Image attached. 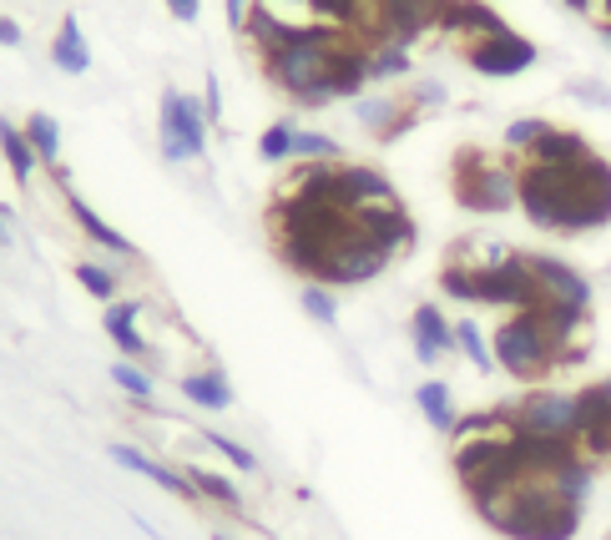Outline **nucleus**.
<instances>
[{"mask_svg": "<svg viewBox=\"0 0 611 540\" xmlns=\"http://www.w3.org/2000/svg\"><path fill=\"white\" fill-rule=\"evenodd\" d=\"M521 188V212L531 228L541 232H601L611 222V162L591 152L576 167H546V162H525L515 172Z\"/></svg>", "mask_w": 611, "mask_h": 540, "instance_id": "f257e3e1", "label": "nucleus"}, {"mask_svg": "<svg viewBox=\"0 0 611 540\" xmlns=\"http://www.w3.org/2000/svg\"><path fill=\"white\" fill-rule=\"evenodd\" d=\"M581 510L556 490V474H525L505 496L475 506V516L505 540H571L581 530Z\"/></svg>", "mask_w": 611, "mask_h": 540, "instance_id": "f03ea898", "label": "nucleus"}, {"mask_svg": "<svg viewBox=\"0 0 611 540\" xmlns=\"http://www.w3.org/2000/svg\"><path fill=\"white\" fill-rule=\"evenodd\" d=\"M344 36H349V31H338V26L308 21L304 31H298L294 46H284V51H274V56H263L258 67H263V77L284 91V97H294V107H324L318 87H324L328 61H334V51H338V41H344Z\"/></svg>", "mask_w": 611, "mask_h": 540, "instance_id": "7ed1b4c3", "label": "nucleus"}, {"mask_svg": "<svg viewBox=\"0 0 611 540\" xmlns=\"http://www.w3.org/2000/svg\"><path fill=\"white\" fill-rule=\"evenodd\" d=\"M515 172H521L515 157H491L485 147H460V152L450 157V192H455V202L465 212L495 218V212L521 208Z\"/></svg>", "mask_w": 611, "mask_h": 540, "instance_id": "20e7f679", "label": "nucleus"}, {"mask_svg": "<svg viewBox=\"0 0 611 540\" xmlns=\"http://www.w3.org/2000/svg\"><path fill=\"white\" fill-rule=\"evenodd\" d=\"M491 349H495V369H505L515 384H541V379H551L556 369H566V349L556 343V333L546 329V319L535 309L511 313V319L495 329Z\"/></svg>", "mask_w": 611, "mask_h": 540, "instance_id": "39448f33", "label": "nucleus"}, {"mask_svg": "<svg viewBox=\"0 0 611 540\" xmlns=\"http://www.w3.org/2000/svg\"><path fill=\"white\" fill-rule=\"evenodd\" d=\"M208 111L203 97H187V91L167 87L162 107H157V132H162V157L167 162H193V157L208 152Z\"/></svg>", "mask_w": 611, "mask_h": 540, "instance_id": "423d86ee", "label": "nucleus"}, {"mask_svg": "<svg viewBox=\"0 0 611 540\" xmlns=\"http://www.w3.org/2000/svg\"><path fill=\"white\" fill-rule=\"evenodd\" d=\"M505 409V424L521 434H546V440H576V394H561V389H531V394L511 399Z\"/></svg>", "mask_w": 611, "mask_h": 540, "instance_id": "0eeeda50", "label": "nucleus"}, {"mask_svg": "<svg viewBox=\"0 0 611 540\" xmlns=\"http://www.w3.org/2000/svg\"><path fill=\"white\" fill-rule=\"evenodd\" d=\"M390 263H394V258L380 253V248H374L369 238L354 228L349 238H344V243L328 253V263L318 268L314 283H324V288H359V283H374V278H380Z\"/></svg>", "mask_w": 611, "mask_h": 540, "instance_id": "6e6552de", "label": "nucleus"}, {"mask_svg": "<svg viewBox=\"0 0 611 540\" xmlns=\"http://www.w3.org/2000/svg\"><path fill=\"white\" fill-rule=\"evenodd\" d=\"M535 56H541V51H535V41H525V36H515V31L485 36V41H470V46H465L470 71H481V77H495V81L531 71V67H535Z\"/></svg>", "mask_w": 611, "mask_h": 540, "instance_id": "1a4fd4ad", "label": "nucleus"}, {"mask_svg": "<svg viewBox=\"0 0 611 540\" xmlns=\"http://www.w3.org/2000/svg\"><path fill=\"white\" fill-rule=\"evenodd\" d=\"M354 228H359L364 238L390 258L410 253V248L420 243V228H415V218L404 212V202H374V208H359L354 212Z\"/></svg>", "mask_w": 611, "mask_h": 540, "instance_id": "9d476101", "label": "nucleus"}, {"mask_svg": "<svg viewBox=\"0 0 611 540\" xmlns=\"http://www.w3.org/2000/svg\"><path fill=\"white\" fill-rule=\"evenodd\" d=\"M334 188H338V208H344V212L374 208V202H400L394 182L374 162H338Z\"/></svg>", "mask_w": 611, "mask_h": 540, "instance_id": "9b49d317", "label": "nucleus"}, {"mask_svg": "<svg viewBox=\"0 0 611 540\" xmlns=\"http://www.w3.org/2000/svg\"><path fill=\"white\" fill-rule=\"evenodd\" d=\"M525 263H531L535 283H541L546 298L571 303V309H591V278L581 273V268H571L566 258H556V253H525Z\"/></svg>", "mask_w": 611, "mask_h": 540, "instance_id": "f8f14e48", "label": "nucleus"}, {"mask_svg": "<svg viewBox=\"0 0 611 540\" xmlns=\"http://www.w3.org/2000/svg\"><path fill=\"white\" fill-rule=\"evenodd\" d=\"M440 31L465 36V41H485V36H501L511 26L501 21L491 0H445V16H440Z\"/></svg>", "mask_w": 611, "mask_h": 540, "instance_id": "ddd939ff", "label": "nucleus"}, {"mask_svg": "<svg viewBox=\"0 0 611 540\" xmlns=\"http://www.w3.org/2000/svg\"><path fill=\"white\" fill-rule=\"evenodd\" d=\"M410 339H415L420 364H440L445 353H455V323H450L435 303H420L415 319H410Z\"/></svg>", "mask_w": 611, "mask_h": 540, "instance_id": "4468645a", "label": "nucleus"}, {"mask_svg": "<svg viewBox=\"0 0 611 540\" xmlns=\"http://www.w3.org/2000/svg\"><path fill=\"white\" fill-rule=\"evenodd\" d=\"M107 454L121 464V470H131V474H147L152 486L173 490L177 500H193V506H197V500H203V496H197V486H193V480H187L183 470H167V464H157L152 454H142V450H137V444H111Z\"/></svg>", "mask_w": 611, "mask_h": 540, "instance_id": "2eb2a0df", "label": "nucleus"}, {"mask_svg": "<svg viewBox=\"0 0 611 540\" xmlns=\"http://www.w3.org/2000/svg\"><path fill=\"white\" fill-rule=\"evenodd\" d=\"M66 212H71V218H77V228L87 232V238H91V243H97V248H107L111 258H121V263H137V258H142V253H137V248L127 243V238H121L117 228H111L107 218H101V212H91L87 202L77 198V192H66Z\"/></svg>", "mask_w": 611, "mask_h": 540, "instance_id": "dca6fc26", "label": "nucleus"}, {"mask_svg": "<svg viewBox=\"0 0 611 540\" xmlns=\"http://www.w3.org/2000/svg\"><path fill=\"white\" fill-rule=\"evenodd\" d=\"M51 67L66 71V77H87V71H91V46H87V36H81L77 16H61V26H56V36H51Z\"/></svg>", "mask_w": 611, "mask_h": 540, "instance_id": "f3484780", "label": "nucleus"}, {"mask_svg": "<svg viewBox=\"0 0 611 540\" xmlns=\"http://www.w3.org/2000/svg\"><path fill=\"white\" fill-rule=\"evenodd\" d=\"M591 157V142L581 132H566V127H551L541 142L525 152V162H546V167H576Z\"/></svg>", "mask_w": 611, "mask_h": 540, "instance_id": "a211bd4d", "label": "nucleus"}, {"mask_svg": "<svg viewBox=\"0 0 611 540\" xmlns=\"http://www.w3.org/2000/svg\"><path fill=\"white\" fill-rule=\"evenodd\" d=\"M137 303H111L107 309V319H101V329H107V339L117 343L121 353H127V359H147V353H152V343L142 339V329H137Z\"/></svg>", "mask_w": 611, "mask_h": 540, "instance_id": "6ab92c4d", "label": "nucleus"}, {"mask_svg": "<svg viewBox=\"0 0 611 540\" xmlns=\"http://www.w3.org/2000/svg\"><path fill=\"white\" fill-rule=\"evenodd\" d=\"M183 399L187 404H197V409H228L233 404V384H228V374L223 369H197V374H183Z\"/></svg>", "mask_w": 611, "mask_h": 540, "instance_id": "aec40b11", "label": "nucleus"}, {"mask_svg": "<svg viewBox=\"0 0 611 540\" xmlns=\"http://www.w3.org/2000/svg\"><path fill=\"white\" fill-rule=\"evenodd\" d=\"M415 404H420V414H425V424L430 430H440V434H455V394H450V384L445 379H425V384L415 389Z\"/></svg>", "mask_w": 611, "mask_h": 540, "instance_id": "412c9836", "label": "nucleus"}, {"mask_svg": "<svg viewBox=\"0 0 611 540\" xmlns=\"http://www.w3.org/2000/svg\"><path fill=\"white\" fill-rule=\"evenodd\" d=\"M0 152H6V162H11V177L21 182V188H31L36 167H41V157H36V147L26 142V132L11 122V117H0Z\"/></svg>", "mask_w": 611, "mask_h": 540, "instance_id": "4be33fe9", "label": "nucleus"}, {"mask_svg": "<svg viewBox=\"0 0 611 540\" xmlns=\"http://www.w3.org/2000/svg\"><path fill=\"white\" fill-rule=\"evenodd\" d=\"M400 111H404V97H359L354 101V122H359L374 142H384V132L400 122Z\"/></svg>", "mask_w": 611, "mask_h": 540, "instance_id": "5701e85b", "label": "nucleus"}, {"mask_svg": "<svg viewBox=\"0 0 611 540\" xmlns=\"http://www.w3.org/2000/svg\"><path fill=\"white\" fill-rule=\"evenodd\" d=\"M183 474L197 486V496H203V500H213V506H223V510H233V516H243V496H238V486H233L228 474L203 470V464H187Z\"/></svg>", "mask_w": 611, "mask_h": 540, "instance_id": "b1692460", "label": "nucleus"}, {"mask_svg": "<svg viewBox=\"0 0 611 540\" xmlns=\"http://www.w3.org/2000/svg\"><path fill=\"white\" fill-rule=\"evenodd\" d=\"M21 132H26V142L36 147L41 167L51 172V167L61 162V127H56V117H46V111H31V117L21 122Z\"/></svg>", "mask_w": 611, "mask_h": 540, "instance_id": "393cba45", "label": "nucleus"}, {"mask_svg": "<svg viewBox=\"0 0 611 540\" xmlns=\"http://www.w3.org/2000/svg\"><path fill=\"white\" fill-rule=\"evenodd\" d=\"M455 349L465 353L481 374H491V369H495V349H491V339L481 333V323H475V319H455Z\"/></svg>", "mask_w": 611, "mask_h": 540, "instance_id": "a878e982", "label": "nucleus"}, {"mask_svg": "<svg viewBox=\"0 0 611 540\" xmlns=\"http://www.w3.org/2000/svg\"><path fill=\"white\" fill-rule=\"evenodd\" d=\"M410 51L404 46H369V81H394V77H410Z\"/></svg>", "mask_w": 611, "mask_h": 540, "instance_id": "bb28decb", "label": "nucleus"}, {"mask_svg": "<svg viewBox=\"0 0 611 540\" xmlns=\"http://www.w3.org/2000/svg\"><path fill=\"white\" fill-rule=\"evenodd\" d=\"M294 162H344V147L324 132H294Z\"/></svg>", "mask_w": 611, "mask_h": 540, "instance_id": "cd10ccee", "label": "nucleus"}, {"mask_svg": "<svg viewBox=\"0 0 611 540\" xmlns=\"http://www.w3.org/2000/svg\"><path fill=\"white\" fill-rule=\"evenodd\" d=\"M294 132H298V127L288 122V117H284V122L268 127V132L258 137V157H263V162H274V167L294 162Z\"/></svg>", "mask_w": 611, "mask_h": 540, "instance_id": "c85d7f7f", "label": "nucleus"}, {"mask_svg": "<svg viewBox=\"0 0 611 540\" xmlns=\"http://www.w3.org/2000/svg\"><path fill=\"white\" fill-rule=\"evenodd\" d=\"M551 127H556V122H546V117H521V122H511V127H505V152L525 157L535 142H541V137L551 132Z\"/></svg>", "mask_w": 611, "mask_h": 540, "instance_id": "c756f323", "label": "nucleus"}, {"mask_svg": "<svg viewBox=\"0 0 611 540\" xmlns=\"http://www.w3.org/2000/svg\"><path fill=\"white\" fill-rule=\"evenodd\" d=\"M298 303H304V313H308L314 323H328V329L338 323V298H334V288L304 283V288H298Z\"/></svg>", "mask_w": 611, "mask_h": 540, "instance_id": "7c9ffc66", "label": "nucleus"}, {"mask_svg": "<svg viewBox=\"0 0 611 540\" xmlns=\"http://www.w3.org/2000/svg\"><path fill=\"white\" fill-rule=\"evenodd\" d=\"M77 283L87 288L91 298H101V303H117V273L101 263H77Z\"/></svg>", "mask_w": 611, "mask_h": 540, "instance_id": "2f4dec72", "label": "nucleus"}, {"mask_svg": "<svg viewBox=\"0 0 611 540\" xmlns=\"http://www.w3.org/2000/svg\"><path fill=\"white\" fill-rule=\"evenodd\" d=\"M111 384H117V389H127V394H131V399H142V404H147V399H152V379H147L142 369L131 364V359L111 364Z\"/></svg>", "mask_w": 611, "mask_h": 540, "instance_id": "473e14b6", "label": "nucleus"}, {"mask_svg": "<svg viewBox=\"0 0 611 540\" xmlns=\"http://www.w3.org/2000/svg\"><path fill=\"white\" fill-rule=\"evenodd\" d=\"M208 444H213V450H218V454H223V460H233V464H238V470H243V474H258V460H253V450H243V444H238V440H228V434L208 430Z\"/></svg>", "mask_w": 611, "mask_h": 540, "instance_id": "72a5a7b5", "label": "nucleus"}, {"mask_svg": "<svg viewBox=\"0 0 611 540\" xmlns=\"http://www.w3.org/2000/svg\"><path fill=\"white\" fill-rule=\"evenodd\" d=\"M445 97L450 91L440 87V81H415V87L404 91V101H410V107L415 111H430V107H445Z\"/></svg>", "mask_w": 611, "mask_h": 540, "instance_id": "f704fd0d", "label": "nucleus"}, {"mask_svg": "<svg viewBox=\"0 0 611 540\" xmlns=\"http://www.w3.org/2000/svg\"><path fill=\"white\" fill-rule=\"evenodd\" d=\"M566 91H571L576 101H587V107H611V91L597 87V81H571Z\"/></svg>", "mask_w": 611, "mask_h": 540, "instance_id": "c9c22d12", "label": "nucleus"}, {"mask_svg": "<svg viewBox=\"0 0 611 540\" xmlns=\"http://www.w3.org/2000/svg\"><path fill=\"white\" fill-rule=\"evenodd\" d=\"M203 111H208L213 127L223 122V87H218V77H208V87H203Z\"/></svg>", "mask_w": 611, "mask_h": 540, "instance_id": "e433bc0d", "label": "nucleus"}, {"mask_svg": "<svg viewBox=\"0 0 611 540\" xmlns=\"http://www.w3.org/2000/svg\"><path fill=\"white\" fill-rule=\"evenodd\" d=\"M167 11H173V21L193 26L197 16H203V0H167Z\"/></svg>", "mask_w": 611, "mask_h": 540, "instance_id": "4c0bfd02", "label": "nucleus"}, {"mask_svg": "<svg viewBox=\"0 0 611 540\" xmlns=\"http://www.w3.org/2000/svg\"><path fill=\"white\" fill-rule=\"evenodd\" d=\"M248 11H253V0H228V26L243 36V26H248Z\"/></svg>", "mask_w": 611, "mask_h": 540, "instance_id": "58836bf2", "label": "nucleus"}, {"mask_svg": "<svg viewBox=\"0 0 611 540\" xmlns=\"http://www.w3.org/2000/svg\"><path fill=\"white\" fill-rule=\"evenodd\" d=\"M0 46H21V26L11 16H0Z\"/></svg>", "mask_w": 611, "mask_h": 540, "instance_id": "ea45409f", "label": "nucleus"}, {"mask_svg": "<svg viewBox=\"0 0 611 540\" xmlns=\"http://www.w3.org/2000/svg\"><path fill=\"white\" fill-rule=\"evenodd\" d=\"M263 6H268V11H284V6H304V11H308V0H263Z\"/></svg>", "mask_w": 611, "mask_h": 540, "instance_id": "a19ab883", "label": "nucleus"}, {"mask_svg": "<svg viewBox=\"0 0 611 540\" xmlns=\"http://www.w3.org/2000/svg\"><path fill=\"white\" fill-rule=\"evenodd\" d=\"M0 222H6V228H16V208H11V202H0Z\"/></svg>", "mask_w": 611, "mask_h": 540, "instance_id": "79ce46f5", "label": "nucleus"}, {"mask_svg": "<svg viewBox=\"0 0 611 540\" xmlns=\"http://www.w3.org/2000/svg\"><path fill=\"white\" fill-rule=\"evenodd\" d=\"M566 6H571L576 16H587V11H591V0H566Z\"/></svg>", "mask_w": 611, "mask_h": 540, "instance_id": "37998d69", "label": "nucleus"}, {"mask_svg": "<svg viewBox=\"0 0 611 540\" xmlns=\"http://www.w3.org/2000/svg\"><path fill=\"white\" fill-rule=\"evenodd\" d=\"M6 243H11V228H6V222H0V248H6Z\"/></svg>", "mask_w": 611, "mask_h": 540, "instance_id": "c03bdc74", "label": "nucleus"}, {"mask_svg": "<svg viewBox=\"0 0 611 540\" xmlns=\"http://www.w3.org/2000/svg\"><path fill=\"white\" fill-rule=\"evenodd\" d=\"M601 36H607V46H611V21H601Z\"/></svg>", "mask_w": 611, "mask_h": 540, "instance_id": "a18cd8bd", "label": "nucleus"}, {"mask_svg": "<svg viewBox=\"0 0 611 540\" xmlns=\"http://www.w3.org/2000/svg\"><path fill=\"white\" fill-rule=\"evenodd\" d=\"M607 273H611V263H607Z\"/></svg>", "mask_w": 611, "mask_h": 540, "instance_id": "49530a36", "label": "nucleus"}, {"mask_svg": "<svg viewBox=\"0 0 611 540\" xmlns=\"http://www.w3.org/2000/svg\"><path fill=\"white\" fill-rule=\"evenodd\" d=\"M607 384H611V379H607Z\"/></svg>", "mask_w": 611, "mask_h": 540, "instance_id": "de8ad7c7", "label": "nucleus"}]
</instances>
